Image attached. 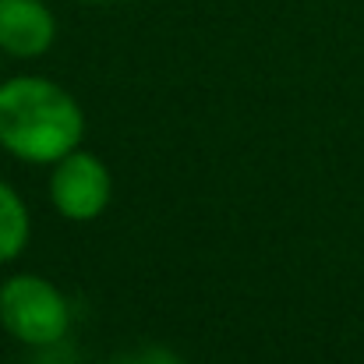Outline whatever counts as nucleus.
Returning <instances> with one entry per match:
<instances>
[{
	"label": "nucleus",
	"instance_id": "nucleus-4",
	"mask_svg": "<svg viewBox=\"0 0 364 364\" xmlns=\"http://www.w3.org/2000/svg\"><path fill=\"white\" fill-rule=\"evenodd\" d=\"M57 18L43 0H0V53L32 60L50 53Z\"/></svg>",
	"mask_w": 364,
	"mask_h": 364
},
{
	"label": "nucleus",
	"instance_id": "nucleus-1",
	"mask_svg": "<svg viewBox=\"0 0 364 364\" xmlns=\"http://www.w3.org/2000/svg\"><path fill=\"white\" fill-rule=\"evenodd\" d=\"M85 138L82 103L50 78L18 75L0 85V149L14 159L53 166Z\"/></svg>",
	"mask_w": 364,
	"mask_h": 364
},
{
	"label": "nucleus",
	"instance_id": "nucleus-6",
	"mask_svg": "<svg viewBox=\"0 0 364 364\" xmlns=\"http://www.w3.org/2000/svg\"><path fill=\"white\" fill-rule=\"evenodd\" d=\"M121 364H181V361H177V354H170V350L145 347V350H138V354H127Z\"/></svg>",
	"mask_w": 364,
	"mask_h": 364
},
{
	"label": "nucleus",
	"instance_id": "nucleus-7",
	"mask_svg": "<svg viewBox=\"0 0 364 364\" xmlns=\"http://www.w3.org/2000/svg\"><path fill=\"white\" fill-rule=\"evenodd\" d=\"M96 4H100V0H96Z\"/></svg>",
	"mask_w": 364,
	"mask_h": 364
},
{
	"label": "nucleus",
	"instance_id": "nucleus-3",
	"mask_svg": "<svg viewBox=\"0 0 364 364\" xmlns=\"http://www.w3.org/2000/svg\"><path fill=\"white\" fill-rule=\"evenodd\" d=\"M110 198H114V173L96 152L78 145L75 152H68L64 159L53 163L50 202L64 220L89 223L107 213Z\"/></svg>",
	"mask_w": 364,
	"mask_h": 364
},
{
	"label": "nucleus",
	"instance_id": "nucleus-5",
	"mask_svg": "<svg viewBox=\"0 0 364 364\" xmlns=\"http://www.w3.org/2000/svg\"><path fill=\"white\" fill-rule=\"evenodd\" d=\"M32 237V216L25 198L0 177V265L14 262Z\"/></svg>",
	"mask_w": 364,
	"mask_h": 364
},
{
	"label": "nucleus",
	"instance_id": "nucleus-2",
	"mask_svg": "<svg viewBox=\"0 0 364 364\" xmlns=\"http://www.w3.org/2000/svg\"><path fill=\"white\" fill-rule=\"evenodd\" d=\"M0 326L25 347H53L71 326V304L53 279L18 272L0 283Z\"/></svg>",
	"mask_w": 364,
	"mask_h": 364
}]
</instances>
